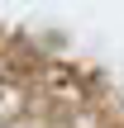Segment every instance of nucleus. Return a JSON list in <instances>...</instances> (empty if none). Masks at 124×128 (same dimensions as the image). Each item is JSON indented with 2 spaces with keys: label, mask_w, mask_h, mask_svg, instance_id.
Listing matches in <instances>:
<instances>
[{
  "label": "nucleus",
  "mask_w": 124,
  "mask_h": 128,
  "mask_svg": "<svg viewBox=\"0 0 124 128\" xmlns=\"http://www.w3.org/2000/svg\"><path fill=\"white\" fill-rule=\"evenodd\" d=\"M24 104H29L24 86H19L14 76H0V124H14V119L24 114Z\"/></svg>",
  "instance_id": "nucleus-1"
},
{
  "label": "nucleus",
  "mask_w": 124,
  "mask_h": 128,
  "mask_svg": "<svg viewBox=\"0 0 124 128\" xmlns=\"http://www.w3.org/2000/svg\"><path fill=\"white\" fill-rule=\"evenodd\" d=\"M43 81H48L43 90H48L53 100H81V81H76L67 66H48V76H43Z\"/></svg>",
  "instance_id": "nucleus-2"
}]
</instances>
